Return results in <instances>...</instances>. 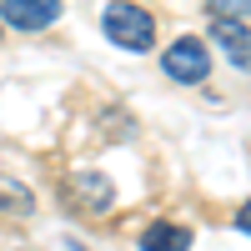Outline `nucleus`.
Wrapping results in <instances>:
<instances>
[{
  "instance_id": "4",
  "label": "nucleus",
  "mask_w": 251,
  "mask_h": 251,
  "mask_svg": "<svg viewBox=\"0 0 251 251\" xmlns=\"http://www.w3.org/2000/svg\"><path fill=\"white\" fill-rule=\"evenodd\" d=\"M71 191L80 196V206H86L91 216H100V211H111V201H116V191H111V181L100 176V171H75V176H71Z\"/></svg>"
},
{
  "instance_id": "7",
  "label": "nucleus",
  "mask_w": 251,
  "mask_h": 251,
  "mask_svg": "<svg viewBox=\"0 0 251 251\" xmlns=\"http://www.w3.org/2000/svg\"><path fill=\"white\" fill-rule=\"evenodd\" d=\"M0 211H10V216H30V211H35V196L25 191V186H15V181H0Z\"/></svg>"
},
{
  "instance_id": "6",
  "label": "nucleus",
  "mask_w": 251,
  "mask_h": 251,
  "mask_svg": "<svg viewBox=\"0 0 251 251\" xmlns=\"http://www.w3.org/2000/svg\"><path fill=\"white\" fill-rule=\"evenodd\" d=\"M211 35H216V46L231 55V66L246 71L251 66V50H246V25L241 20H211Z\"/></svg>"
},
{
  "instance_id": "3",
  "label": "nucleus",
  "mask_w": 251,
  "mask_h": 251,
  "mask_svg": "<svg viewBox=\"0 0 251 251\" xmlns=\"http://www.w3.org/2000/svg\"><path fill=\"white\" fill-rule=\"evenodd\" d=\"M60 20V0H0V25L15 30H46Z\"/></svg>"
},
{
  "instance_id": "8",
  "label": "nucleus",
  "mask_w": 251,
  "mask_h": 251,
  "mask_svg": "<svg viewBox=\"0 0 251 251\" xmlns=\"http://www.w3.org/2000/svg\"><path fill=\"white\" fill-rule=\"evenodd\" d=\"M211 15L216 20H241L246 25V0H211Z\"/></svg>"
},
{
  "instance_id": "5",
  "label": "nucleus",
  "mask_w": 251,
  "mask_h": 251,
  "mask_svg": "<svg viewBox=\"0 0 251 251\" xmlns=\"http://www.w3.org/2000/svg\"><path fill=\"white\" fill-rule=\"evenodd\" d=\"M191 246V226L181 221H151L141 236V251H186Z\"/></svg>"
},
{
  "instance_id": "1",
  "label": "nucleus",
  "mask_w": 251,
  "mask_h": 251,
  "mask_svg": "<svg viewBox=\"0 0 251 251\" xmlns=\"http://www.w3.org/2000/svg\"><path fill=\"white\" fill-rule=\"evenodd\" d=\"M100 30L111 35V46L121 50H151L156 46V15L136 5V0H111L100 10Z\"/></svg>"
},
{
  "instance_id": "2",
  "label": "nucleus",
  "mask_w": 251,
  "mask_h": 251,
  "mask_svg": "<svg viewBox=\"0 0 251 251\" xmlns=\"http://www.w3.org/2000/svg\"><path fill=\"white\" fill-rule=\"evenodd\" d=\"M161 71L171 75V80H181V86H201V80L211 75V55H206V40H196V35L171 40V46H166V55H161Z\"/></svg>"
}]
</instances>
